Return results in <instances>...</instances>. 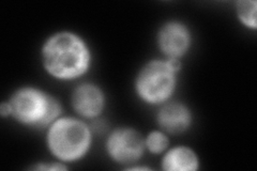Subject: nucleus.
<instances>
[{
  "label": "nucleus",
  "mask_w": 257,
  "mask_h": 171,
  "mask_svg": "<svg viewBox=\"0 0 257 171\" xmlns=\"http://www.w3.org/2000/svg\"><path fill=\"white\" fill-rule=\"evenodd\" d=\"M10 113H11L10 104L8 102H4L2 105H0V115H2V117H9Z\"/></svg>",
  "instance_id": "nucleus-13"
},
{
  "label": "nucleus",
  "mask_w": 257,
  "mask_h": 171,
  "mask_svg": "<svg viewBox=\"0 0 257 171\" xmlns=\"http://www.w3.org/2000/svg\"><path fill=\"white\" fill-rule=\"evenodd\" d=\"M8 103L11 108L10 117L32 128L48 127L61 113L59 101L36 87L18 89Z\"/></svg>",
  "instance_id": "nucleus-2"
},
{
  "label": "nucleus",
  "mask_w": 257,
  "mask_h": 171,
  "mask_svg": "<svg viewBox=\"0 0 257 171\" xmlns=\"http://www.w3.org/2000/svg\"><path fill=\"white\" fill-rule=\"evenodd\" d=\"M92 134L84 121L63 117L48 126L46 144L53 156L62 162L82 159L89 152Z\"/></svg>",
  "instance_id": "nucleus-3"
},
{
  "label": "nucleus",
  "mask_w": 257,
  "mask_h": 171,
  "mask_svg": "<svg viewBox=\"0 0 257 171\" xmlns=\"http://www.w3.org/2000/svg\"><path fill=\"white\" fill-rule=\"evenodd\" d=\"M193 121L192 111L186 104L170 102L163 104L157 113V122L164 133L179 135L187 132Z\"/></svg>",
  "instance_id": "nucleus-8"
},
{
  "label": "nucleus",
  "mask_w": 257,
  "mask_h": 171,
  "mask_svg": "<svg viewBox=\"0 0 257 171\" xmlns=\"http://www.w3.org/2000/svg\"><path fill=\"white\" fill-rule=\"evenodd\" d=\"M257 4L253 0H241L236 4V13L240 23L248 29L257 28Z\"/></svg>",
  "instance_id": "nucleus-10"
},
{
  "label": "nucleus",
  "mask_w": 257,
  "mask_h": 171,
  "mask_svg": "<svg viewBox=\"0 0 257 171\" xmlns=\"http://www.w3.org/2000/svg\"><path fill=\"white\" fill-rule=\"evenodd\" d=\"M157 43L166 59H180L190 50L192 35L183 23L171 21L160 28Z\"/></svg>",
  "instance_id": "nucleus-6"
},
{
  "label": "nucleus",
  "mask_w": 257,
  "mask_h": 171,
  "mask_svg": "<svg viewBox=\"0 0 257 171\" xmlns=\"http://www.w3.org/2000/svg\"><path fill=\"white\" fill-rule=\"evenodd\" d=\"M71 102L77 115L85 119H94L105 108L106 99L100 87L94 84H82L74 89Z\"/></svg>",
  "instance_id": "nucleus-7"
},
{
  "label": "nucleus",
  "mask_w": 257,
  "mask_h": 171,
  "mask_svg": "<svg viewBox=\"0 0 257 171\" xmlns=\"http://www.w3.org/2000/svg\"><path fill=\"white\" fill-rule=\"evenodd\" d=\"M43 68L53 78L74 80L91 67V52L85 40L71 31H59L48 38L41 51Z\"/></svg>",
  "instance_id": "nucleus-1"
},
{
  "label": "nucleus",
  "mask_w": 257,
  "mask_h": 171,
  "mask_svg": "<svg viewBox=\"0 0 257 171\" xmlns=\"http://www.w3.org/2000/svg\"><path fill=\"white\" fill-rule=\"evenodd\" d=\"M32 169L35 170H47V171H58V170H66L67 167H64L61 162H44V164H41L40 162L39 165L34 166Z\"/></svg>",
  "instance_id": "nucleus-12"
},
{
  "label": "nucleus",
  "mask_w": 257,
  "mask_h": 171,
  "mask_svg": "<svg viewBox=\"0 0 257 171\" xmlns=\"http://www.w3.org/2000/svg\"><path fill=\"white\" fill-rule=\"evenodd\" d=\"M145 149V139L134 128L120 127L110 133L106 140L109 157L121 165H132L140 161Z\"/></svg>",
  "instance_id": "nucleus-5"
},
{
  "label": "nucleus",
  "mask_w": 257,
  "mask_h": 171,
  "mask_svg": "<svg viewBox=\"0 0 257 171\" xmlns=\"http://www.w3.org/2000/svg\"><path fill=\"white\" fill-rule=\"evenodd\" d=\"M196 152L186 145H178L165 153L161 166L165 171H196L199 169Z\"/></svg>",
  "instance_id": "nucleus-9"
},
{
  "label": "nucleus",
  "mask_w": 257,
  "mask_h": 171,
  "mask_svg": "<svg viewBox=\"0 0 257 171\" xmlns=\"http://www.w3.org/2000/svg\"><path fill=\"white\" fill-rule=\"evenodd\" d=\"M170 144L168 137L163 131H154L145 138L146 149L152 154H161L166 151Z\"/></svg>",
  "instance_id": "nucleus-11"
},
{
  "label": "nucleus",
  "mask_w": 257,
  "mask_h": 171,
  "mask_svg": "<svg viewBox=\"0 0 257 171\" xmlns=\"http://www.w3.org/2000/svg\"><path fill=\"white\" fill-rule=\"evenodd\" d=\"M177 74L166 60H151L139 71L135 79V92L149 105H163L175 93Z\"/></svg>",
  "instance_id": "nucleus-4"
}]
</instances>
